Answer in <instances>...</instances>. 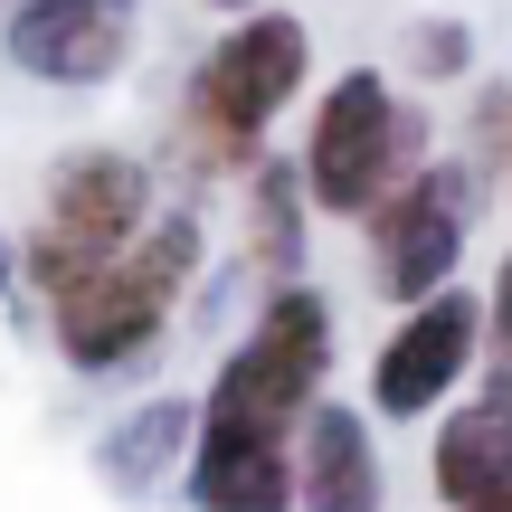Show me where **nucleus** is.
I'll return each instance as SVG.
<instances>
[{"label":"nucleus","instance_id":"15","mask_svg":"<svg viewBox=\"0 0 512 512\" xmlns=\"http://www.w3.org/2000/svg\"><path fill=\"white\" fill-rule=\"evenodd\" d=\"M418 67H427V76H465V67H475L465 19H427V29H418Z\"/></svg>","mask_w":512,"mask_h":512},{"label":"nucleus","instance_id":"19","mask_svg":"<svg viewBox=\"0 0 512 512\" xmlns=\"http://www.w3.org/2000/svg\"><path fill=\"white\" fill-rule=\"evenodd\" d=\"M209 10H256V0H209Z\"/></svg>","mask_w":512,"mask_h":512},{"label":"nucleus","instance_id":"10","mask_svg":"<svg viewBox=\"0 0 512 512\" xmlns=\"http://www.w3.org/2000/svg\"><path fill=\"white\" fill-rule=\"evenodd\" d=\"M190 503L200 512H294V437H247V427H190Z\"/></svg>","mask_w":512,"mask_h":512},{"label":"nucleus","instance_id":"7","mask_svg":"<svg viewBox=\"0 0 512 512\" xmlns=\"http://www.w3.org/2000/svg\"><path fill=\"white\" fill-rule=\"evenodd\" d=\"M475 342H484V304L456 285V275H446L437 294H418V304L399 313V332L380 342V361H370L380 418H427V408L475 370Z\"/></svg>","mask_w":512,"mask_h":512},{"label":"nucleus","instance_id":"12","mask_svg":"<svg viewBox=\"0 0 512 512\" xmlns=\"http://www.w3.org/2000/svg\"><path fill=\"white\" fill-rule=\"evenodd\" d=\"M190 427H200V408H190V399H143L105 446H95L105 484H114V494H143V484H162L171 465L190 456Z\"/></svg>","mask_w":512,"mask_h":512},{"label":"nucleus","instance_id":"6","mask_svg":"<svg viewBox=\"0 0 512 512\" xmlns=\"http://www.w3.org/2000/svg\"><path fill=\"white\" fill-rule=\"evenodd\" d=\"M370 228V285L389 304H418L456 275L465 238H475V162H408L380 200L361 209Z\"/></svg>","mask_w":512,"mask_h":512},{"label":"nucleus","instance_id":"4","mask_svg":"<svg viewBox=\"0 0 512 512\" xmlns=\"http://www.w3.org/2000/svg\"><path fill=\"white\" fill-rule=\"evenodd\" d=\"M408 162H427V114L399 105V95L380 86V67L332 76L323 105H313L304 162H294V171H304V200L332 209V219H361Z\"/></svg>","mask_w":512,"mask_h":512},{"label":"nucleus","instance_id":"13","mask_svg":"<svg viewBox=\"0 0 512 512\" xmlns=\"http://www.w3.org/2000/svg\"><path fill=\"white\" fill-rule=\"evenodd\" d=\"M256 256H266V275L304 266V171L266 162V152H256Z\"/></svg>","mask_w":512,"mask_h":512},{"label":"nucleus","instance_id":"2","mask_svg":"<svg viewBox=\"0 0 512 512\" xmlns=\"http://www.w3.org/2000/svg\"><path fill=\"white\" fill-rule=\"evenodd\" d=\"M313 76V29L294 10H247L219 29V48L190 67V133H200L209 162L247 171L256 143H266V124L304 95Z\"/></svg>","mask_w":512,"mask_h":512},{"label":"nucleus","instance_id":"3","mask_svg":"<svg viewBox=\"0 0 512 512\" xmlns=\"http://www.w3.org/2000/svg\"><path fill=\"white\" fill-rule=\"evenodd\" d=\"M323 370H332V304H323L313 285H294V275H275L256 332L219 361V380H209L200 427L294 437V427H304V408H313V389H323Z\"/></svg>","mask_w":512,"mask_h":512},{"label":"nucleus","instance_id":"9","mask_svg":"<svg viewBox=\"0 0 512 512\" xmlns=\"http://www.w3.org/2000/svg\"><path fill=\"white\" fill-rule=\"evenodd\" d=\"M294 512H389L380 446H370L361 408H342V399L304 408V427H294Z\"/></svg>","mask_w":512,"mask_h":512},{"label":"nucleus","instance_id":"1","mask_svg":"<svg viewBox=\"0 0 512 512\" xmlns=\"http://www.w3.org/2000/svg\"><path fill=\"white\" fill-rule=\"evenodd\" d=\"M200 247H209V238H200V219H190V209L152 219V238L133 228L105 266H86L67 294H48L57 351H67L76 370H124V361H143V351L162 342L181 285L200 275Z\"/></svg>","mask_w":512,"mask_h":512},{"label":"nucleus","instance_id":"18","mask_svg":"<svg viewBox=\"0 0 512 512\" xmlns=\"http://www.w3.org/2000/svg\"><path fill=\"white\" fill-rule=\"evenodd\" d=\"M503 162H512V105H503Z\"/></svg>","mask_w":512,"mask_h":512},{"label":"nucleus","instance_id":"5","mask_svg":"<svg viewBox=\"0 0 512 512\" xmlns=\"http://www.w3.org/2000/svg\"><path fill=\"white\" fill-rule=\"evenodd\" d=\"M143 219H152V171L133 162V152H67L57 181H48V219L19 247V275H29L38 294H67L76 275L105 266Z\"/></svg>","mask_w":512,"mask_h":512},{"label":"nucleus","instance_id":"14","mask_svg":"<svg viewBox=\"0 0 512 512\" xmlns=\"http://www.w3.org/2000/svg\"><path fill=\"white\" fill-rule=\"evenodd\" d=\"M475 351H494V380L484 389H512V256L494 266V294H484V342Z\"/></svg>","mask_w":512,"mask_h":512},{"label":"nucleus","instance_id":"8","mask_svg":"<svg viewBox=\"0 0 512 512\" xmlns=\"http://www.w3.org/2000/svg\"><path fill=\"white\" fill-rule=\"evenodd\" d=\"M133 29H143V0H19L0 48L38 86H105L133 57Z\"/></svg>","mask_w":512,"mask_h":512},{"label":"nucleus","instance_id":"11","mask_svg":"<svg viewBox=\"0 0 512 512\" xmlns=\"http://www.w3.org/2000/svg\"><path fill=\"white\" fill-rule=\"evenodd\" d=\"M427 484H437V503H465V494L512 484V389H475V399L437 427Z\"/></svg>","mask_w":512,"mask_h":512},{"label":"nucleus","instance_id":"17","mask_svg":"<svg viewBox=\"0 0 512 512\" xmlns=\"http://www.w3.org/2000/svg\"><path fill=\"white\" fill-rule=\"evenodd\" d=\"M10 275H19V256H10V238H0V285H10Z\"/></svg>","mask_w":512,"mask_h":512},{"label":"nucleus","instance_id":"16","mask_svg":"<svg viewBox=\"0 0 512 512\" xmlns=\"http://www.w3.org/2000/svg\"><path fill=\"white\" fill-rule=\"evenodd\" d=\"M446 512H512V484H494V494H465V503H446Z\"/></svg>","mask_w":512,"mask_h":512}]
</instances>
